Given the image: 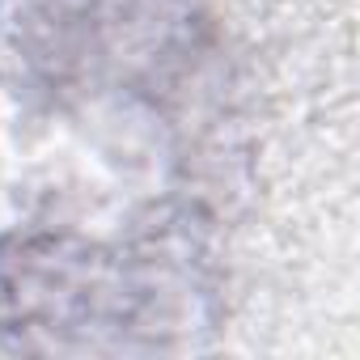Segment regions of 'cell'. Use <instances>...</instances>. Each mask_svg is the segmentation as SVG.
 <instances>
[{
  "label": "cell",
  "mask_w": 360,
  "mask_h": 360,
  "mask_svg": "<svg viewBox=\"0 0 360 360\" xmlns=\"http://www.w3.org/2000/svg\"><path fill=\"white\" fill-rule=\"evenodd\" d=\"M221 280L191 217L127 238L26 229L0 238V347L39 356L191 352Z\"/></svg>",
  "instance_id": "6da1fadb"
},
{
  "label": "cell",
  "mask_w": 360,
  "mask_h": 360,
  "mask_svg": "<svg viewBox=\"0 0 360 360\" xmlns=\"http://www.w3.org/2000/svg\"><path fill=\"white\" fill-rule=\"evenodd\" d=\"M13 51L56 110L169 119L217 56L212 0H22Z\"/></svg>",
  "instance_id": "7a4b0ae2"
}]
</instances>
